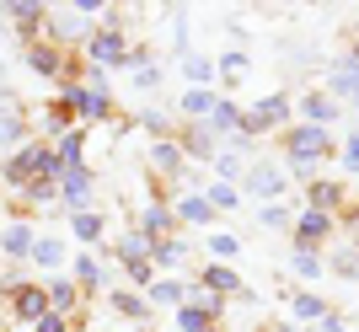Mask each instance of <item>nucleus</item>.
I'll use <instances>...</instances> for the list:
<instances>
[{
	"mask_svg": "<svg viewBox=\"0 0 359 332\" xmlns=\"http://www.w3.org/2000/svg\"><path fill=\"white\" fill-rule=\"evenodd\" d=\"M285 118H290V102H285V97H263V102L241 118V129H247V134H257V129H273V123H285Z\"/></svg>",
	"mask_w": 359,
	"mask_h": 332,
	"instance_id": "3",
	"label": "nucleus"
},
{
	"mask_svg": "<svg viewBox=\"0 0 359 332\" xmlns=\"http://www.w3.org/2000/svg\"><path fill=\"white\" fill-rule=\"evenodd\" d=\"M344 166H348V172H359V134L348 139V151H344Z\"/></svg>",
	"mask_w": 359,
	"mask_h": 332,
	"instance_id": "26",
	"label": "nucleus"
},
{
	"mask_svg": "<svg viewBox=\"0 0 359 332\" xmlns=\"http://www.w3.org/2000/svg\"><path fill=\"white\" fill-rule=\"evenodd\" d=\"M156 166L172 172V166H177V145H166V139H161V145H156Z\"/></svg>",
	"mask_w": 359,
	"mask_h": 332,
	"instance_id": "18",
	"label": "nucleus"
},
{
	"mask_svg": "<svg viewBox=\"0 0 359 332\" xmlns=\"http://www.w3.org/2000/svg\"><path fill=\"white\" fill-rule=\"evenodd\" d=\"M327 230H332V214H316V209H311L306 220H300V252H311V247L322 242Z\"/></svg>",
	"mask_w": 359,
	"mask_h": 332,
	"instance_id": "5",
	"label": "nucleus"
},
{
	"mask_svg": "<svg viewBox=\"0 0 359 332\" xmlns=\"http://www.w3.org/2000/svg\"><path fill=\"white\" fill-rule=\"evenodd\" d=\"M263 226H273V230H279V226H290V214L279 209V204H269V209H263Z\"/></svg>",
	"mask_w": 359,
	"mask_h": 332,
	"instance_id": "21",
	"label": "nucleus"
},
{
	"mask_svg": "<svg viewBox=\"0 0 359 332\" xmlns=\"http://www.w3.org/2000/svg\"><path fill=\"white\" fill-rule=\"evenodd\" d=\"M327 151L332 145H327V134H322L316 123H300L295 134H290V161H300V166H316Z\"/></svg>",
	"mask_w": 359,
	"mask_h": 332,
	"instance_id": "1",
	"label": "nucleus"
},
{
	"mask_svg": "<svg viewBox=\"0 0 359 332\" xmlns=\"http://www.w3.org/2000/svg\"><path fill=\"white\" fill-rule=\"evenodd\" d=\"M113 305H118V311H129V317H145V305L129 300V295H113Z\"/></svg>",
	"mask_w": 359,
	"mask_h": 332,
	"instance_id": "23",
	"label": "nucleus"
},
{
	"mask_svg": "<svg viewBox=\"0 0 359 332\" xmlns=\"http://www.w3.org/2000/svg\"><path fill=\"white\" fill-rule=\"evenodd\" d=\"M247 193L252 198H279L285 193V166H273V161L247 166Z\"/></svg>",
	"mask_w": 359,
	"mask_h": 332,
	"instance_id": "2",
	"label": "nucleus"
},
{
	"mask_svg": "<svg viewBox=\"0 0 359 332\" xmlns=\"http://www.w3.org/2000/svg\"><path fill=\"white\" fill-rule=\"evenodd\" d=\"M210 204H215V209H236V188H231V182H215V188H210Z\"/></svg>",
	"mask_w": 359,
	"mask_h": 332,
	"instance_id": "12",
	"label": "nucleus"
},
{
	"mask_svg": "<svg viewBox=\"0 0 359 332\" xmlns=\"http://www.w3.org/2000/svg\"><path fill=\"white\" fill-rule=\"evenodd\" d=\"M338 273H359V252H338Z\"/></svg>",
	"mask_w": 359,
	"mask_h": 332,
	"instance_id": "24",
	"label": "nucleus"
},
{
	"mask_svg": "<svg viewBox=\"0 0 359 332\" xmlns=\"http://www.w3.org/2000/svg\"><path fill=\"white\" fill-rule=\"evenodd\" d=\"M220 64H225V76H241V70H247V60H241V54H225Z\"/></svg>",
	"mask_w": 359,
	"mask_h": 332,
	"instance_id": "27",
	"label": "nucleus"
},
{
	"mask_svg": "<svg viewBox=\"0 0 359 332\" xmlns=\"http://www.w3.org/2000/svg\"><path fill=\"white\" fill-rule=\"evenodd\" d=\"M182 107H188L194 118H204V113H215V97H210V91H188V97H182Z\"/></svg>",
	"mask_w": 359,
	"mask_h": 332,
	"instance_id": "10",
	"label": "nucleus"
},
{
	"mask_svg": "<svg viewBox=\"0 0 359 332\" xmlns=\"http://www.w3.org/2000/svg\"><path fill=\"white\" fill-rule=\"evenodd\" d=\"M150 295H156V300H161V305H166V300H182V289H177V284H156V289H150Z\"/></svg>",
	"mask_w": 359,
	"mask_h": 332,
	"instance_id": "22",
	"label": "nucleus"
},
{
	"mask_svg": "<svg viewBox=\"0 0 359 332\" xmlns=\"http://www.w3.org/2000/svg\"><path fill=\"white\" fill-rule=\"evenodd\" d=\"M32 70H38V76H48V70H54V54H38V48H32Z\"/></svg>",
	"mask_w": 359,
	"mask_h": 332,
	"instance_id": "25",
	"label": "nucleus"
},
{
	"mask_svg": "<svg viewBox=\"0 0 359 332\" xmlns=\"http://www.w3.org/2000/svg\"><path fill=\"white\" fill-rule=\"evenodd\" d=\"M295 317H322V300L316 295H295Z\"/></svg>",
	"mask_w": 359,
	"mask_h": 332,
	"instance_id": "16",
	"label": "nucleus"
},
{
	"mask_svg": "<svg viewBox=\"0 0 359 332\" xmlns=\"http://www.w3.org/2000/svg\"><path fill=\"white\" fill-rule=\"evenodd\" d=\"M27 236H32L27 226H11L6 230V252H27Z\"/></svg>",
	"mask_w": 359,
	"mask_h": 332,
	"instance_id": "14",
	"label": "nucleus"
},
{
	"mask_svg": "<svg viewBox=\"0 0 359 332\" xmlns=\"http://www.w3.org/2000/svg\"><path fill=\"white\" fill-rule=\"evenodd\" d=\"M182 220H210V204L204 198H182Z\"/></svg>",
	"mask_w": 359,
	"mask_h": 332,
	"instance_id": "15",
	"label": "nucleus"
},
{
	"mask_svg": "<svg viewBox=\"0 0 359 332\" xmlns=\"http://www.w3.org/2000/svg\"><path fill=\"white\" fill-rule=\"evenodd\" d=\"M327 91H332V97H354V102H359V60L332 64V70H327Z\"/></svg>",
	"mask_w": 359,
	"mask_h": 332,
	"instance_id": "4",
	"label": "nucleus"
},
{
	"mask_svg": "<svg viewBox=\"0 0 359 332\" xmlns=\"http://www.w3.org/2000/svg\"><path fill=\"white\" fill-rule=\"evenodd\" d=\"M311 204H316V214H327L332 204H338V188H332V182H316V188H311Z\"/></svg>",
	"mask_w": 359,
	"mask_h": 332,
	"instance_id": "11",
	"label": "nucleus"
},
{
	"mask_svg": "<svg viewBox=\"0 0 359 332\" xmlns=\"http://www.w3.org/2000/svg\"><path fill=\"white\" fill-rule=\"evenodd\" d=\"M60 257H65L60 242H38V263H60Z\"/></svg>",
	"mask_w": 359,
	"mask_h": 332,
	"instance_id": "19",
	"label": "nucleus"
},
{
	"mask_svg": "<svg viewBox=\"0 0 359 332\" xmlns=\"http://www.w3.org/2000/svg\"><path fill=\"white\" fill-rule=\"evenodd\" d=\"M65 193H70V204H86V198H91V177H86V172H70Z\"/></svg>",
	"mask_w": 359,
	"mask_h": 332,
	"instance_id": "7",
	"label": "nucleus"
},
{
	"mask_svg": "<svg viewBox=\"0 0 359 332\" xmlns=\"http://www.w3.org/2000/svg\"><path fill=\"white\" fill-rule=\"evenodd\" d=\"M177 327H182V332H210V311H198V305H188V311L177 317Z\"/></svg>",
	"mask_w": 359,
	"mask_h": 332,
	"instance_id": "8",
	"label": "nucleus"
},
{
	"mask_svg": "<svg viewBox=\"0 0 359 332\" xmlns=\"http://www.w3.org/2000/svg\"><path fill=\"white\" fill-rule=\"evenodd\" d=\"M210 284L215 289H236V273H231V268H210Z\"/></svg>",
	"mask_w": 359,
	"mask_h": 332,
	"instance_id": "20",
	"label": "nucleus"
},
{
	"mask_svg": "<svg viewBox=\"0 0 359 332\" xmlns=\"http://www.w3.org/2000/svg\"><path fill=\"white\" fill-rule=\"evenodd\" d=\"M118 54H123V38H113V32L97 38V60H118Z\"/></svg>",
	"mask_w": 359,
	"mask_h": 332,
	"instance_id": "13",
	"label": "nucleus"
},
{
	"mask_svg": "<svg viewBox=\"0 0 359 332\" xmlns=\"http://www.w3.org/2000/svg\"><path fill=\"white\" fill-rule=\"evenodd\" d=\"M295 268L306 273V279H311V273H316V257H311V252H295Z\"/></svg>",
	"mask_w": 359,
	"mask_h": 332,
	"instance_id": "28",
	"label": "nucleus"
},
{
	"mask_svg": "<svg viewBox=\"0 0 359 332\" xmlns=\"http://www.w3.org/2000/svg\"><path fill=\"white\" fill-rule=\"evenodd\" d=\"M300 113H306V118H311L316 129L338 118V107H332V97H306V102H300Z\"/></svg>",
	"mask_w": 359,
	"mask_h": 332,
	"instance_id": "6",
	"label": "nucleus"
},
{
	"mask_svg": "<svg viewBox=\"0 0 359 332\" xmlns=\"http://www.w3.org/2000/svg\"><path fill=\"white\" fill-rule=\"evenodd\" d=\"M182 70H188L194 81H210V76H215V64H210V60H198V54H194L188 64H182Z\"/></svg>",
	"mask_w": 359,
	"mask_h": 332,
	"instance_id": "17",
	"label": "nucleus"
},
{
	"mask_svg": "<svg viewBox=\"0 0 359 332\" xmlns=\"http://www.w3.org/2000/svg\"><path fill=\"white\" fill-rule=\"evenodd\" d=\"M156 257H161V263H177V257H182V247H172V242H161V247H156Z\"/></svg>",
	"mask_w": 359,
	"mask_h": 332,
	"instance_id": "29",
	"label": "nucleus"
},
{
	"mask_svg": "<svg viewBox=\"0 0 359 332\" xmlns=\"http://www.w3.org/2000/svg\"><path fill=\"white\" fill-rule=\"evenodd\" d=\"M210 123H215V129H241V113H236V107H231V102H215Z\"/></svg>",
	"mask_w": 359,
	"mask_h": 332,
	"instance_id": "9",
	"label": "nucleus"
}]
</instances>
